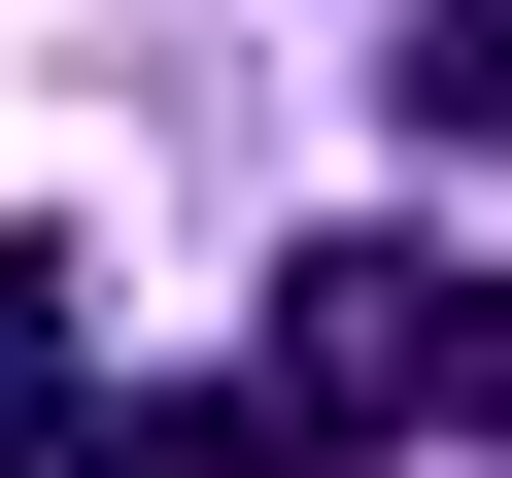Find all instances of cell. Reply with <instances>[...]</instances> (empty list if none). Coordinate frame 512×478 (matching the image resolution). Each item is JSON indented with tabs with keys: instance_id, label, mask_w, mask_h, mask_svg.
Here are the masks:
<instances>
[{
	"instance_id": "obj_1",
	"label": "cell",
	"mask_w": 512,
	"mask_h": 478,
	"mask_svg": "<svg viewBox=\"0 0 512 478\" xmlns=\"http://www.w3.org/2000/svg\"><path fill=\"white\" fill-rule=\"evenodd\" d=\"M274 410L308 444H512V274L478 239H308L274 274Z\"/></svg>"
},
{
	"instance_id": "obj_2",
	"label": "cell",
	"mask_w": 512,
	"mask_h": 478,
	"mask_svg": "<svg viewBox=\"0 0 512 478\" xmlns=\"http://www.w3.org/2000/svg\"><path fill=\"white\" fill-rule=\"evenodd\" d=\"M103 478H342V444H308L274 376H171V410H103Z\"/></svg>"
},
{
	"instance_id": "obj_4",
	"label": "cell",
	"mask_w": 512,
	"mask_h": 478,
	"mask_svg": "<svg viewBox=\"0 0 512 478\" xmlns=\"http://www.w3.org/2000/svg\"><path fill=\"white\" fill-rule=\"evenodd\" d=\"M35 444H69V274L0 239V478H35Z\"/></svg>"
},
{
	"instance_id": "obj_3",
	"label": "cell",
	"mask_w": 512,
	"mask_h": 478,
	"mask_svg": "<svg viewBox=\"0 0 512 478\" xmlns=\"http://www.w3.org/2000/svg\"><path fill=\"white\" fill-rule=\"evenodd\" d=\"M376 103H410V137H512V0H410V35H376Z\"/></svg>"
}]
</instances>
